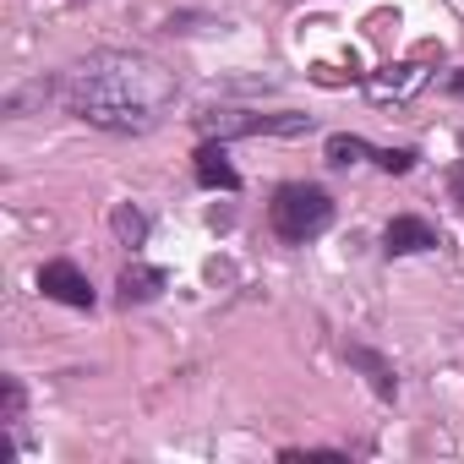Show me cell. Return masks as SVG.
I'll list each match as a JSON object with an SVG mask.
<instances>
[{
    "label": "cell",
    "mask_w": 464,
    "mask_h": 464,
    "mask_svg": "<svg viewBox=\"0 0 464 464\" xmlns=\"http://www.w3.org/2000/svg\"><path fill=\"white\" fill-rule=\"evenodd\" d=\"M55 82H61L55 99L66 115H77L99 131H115V137L153 131L180 99L175 72L164 61H153L148 50H93L77 66H66Z\"/></svg>",
    "instance_id": "1"
},
{
    "label": "cell",
    "mask_w": 464,
    "mask_h": 464,
    "mask_svg": "<svg viewBox=\"0 0 464 464\" xmlns=\"http://www.w3.org/2000/svg\"><path fill=\"white\" fill-rule=\"evenodd\" d=\"M268 224H274V236L285 246H306L334 224V197L323 186H312V180H285L274 191V202H268Z\"/></svg>",
    "instance_id": "2"
},
{
    "label": "cell",
    "mask_w": 464,
    "mask_h": 464,
    "mask_svg": "<svg viewBox=\"0 0 464 464\" xmlns=\"http://www.w3.org/2000/svg\"><path fill=\"white\" fill-rule=\"evenodd\" d=\"M197 126L208 137H224V142H236V137H301L312 131V115L301 110H202Z\"/></svg>",
    "instance_id": "3"
},
{
    "label": "cell",
    "mask_w": 464,
    "mask_h": 464,
    "mask_svg": "<svg viewBox=\"0 0 464 464\" xmlns=\"http://www.w3.org/2000/svg\"><path fill=\"white\" fill-rule=\"evenodd\" d=\"M39 290L50 301H61V306H72V312H93V301H99L93 285H88V274L77 263H66V257H55V263L39 268Z\"/></svg>",
    "instance_id": "4"
},
{
    "label": "cell",
    "mask_w": 464,
    "mask_h": 464,
    "mask_svg": "<svg viewBox=\"0 0 464 464\" xmlns=\"http://www.w3.org/2000/svg\"><path fill=\"white\" fill-rule=\"evenodd\" d=\"M191 159H197V164H191V169H197V186H208V191H241V169L229 164L224 137H202Z\"/></svg>",
    "instance_id": "5"
},
{
    "label": "cell",
    "mask_w": 464,
    "mask_h": 464,
    "mask_svg": "<svg viewBox=\"0 0 464 464\" xmlns=\"http://www.w3.org/2000/svg\"><path fill=\"white\" fill-rule=\"evenodd\" d=\"M437 246H442V236H437L426 218H415V213H399L382 229V252L388 257H415V252H437Z\"/></svg>",
    "instance_id": "6"
},
{
    "label": "cell",
    "mask_w": 464,
    "mask_h": 464,
    "mask_svg": "<svg viewBox=\"0 0 464 464\" xmlns=\"http://www.w3.org/2000/svg\"><path fill=\"white\" fill-rule=\"evenodd\" d=\"M169 285V274L164 268H148V263H131L126 274H121V285H115V301L121 306H148V301H159V290Z\"/></svg>",
    "instance_id": "7"
},
{
    "label": "cell",
    "mask_w": 464,
    "mask_h": 464,
    "mask_svg": "<svg viewBox=\"0 0 464 464\" xmlns=\"http://www.w3.org/2000/svg\"><path fill=\"white\" fill-rule=\"evenodd\" d=\"M110 236H115L126 252H137V246L148 241V213H142L137 202H115V208H110Z\"/></svg>",
    "instance_id": "8"
},
{
    "label": "cell",
    "mask_w": 464,
    "mask_h": 464,
    "mask_svg": "<svg viewBox=\"0 0 464 464\" xmlns=\"http://www.w3.org/2000/svg\"><path fill=\"white\" fill-rule=\"evenodd\" d=\"M344 355H350V361L372 377V388H377L382 399H393V393H399V377H393V366H388L377 350H366V344H344Z\"/></svg>",
    "instance_id": "9"
},
{
    "label": "cell",
    "mask_w": 464,
    "mask_h": 464,
    "mask_svg": "<svg viewBox=\"0 0 464 464\" xmlns=\"http://www.w3.org/2000/svg\"><path fill=\"white\" fill-rule=\"evenodd\" d=\"M361 159H377V148H372L366 137H350V131H334V137H328V164H334V169H350V164H361Z\"/></svg>",
    "instance_id": "10"
},
{
    "label": "cell",
    "mask_w": 464,
    "mask_h": 464,
    "mask_svg": "<svg viewBox=\"0 0 464 464\" xmlns=\"http://www.w3.org/2000/svg\"><path fill=\"white\" fill-rule=\"evenodd\" d=\"M279 459H285V464H317V459H328V464H344L350 453H344V448H285Z\"/></svg>",
    "instance_id": "11"
},
{
    "label": "cell",
    "mask_w": 464,
    "mask_h": 464,
    "mask_svg": "<svg viewBox=\"0 0 464 464\" xmlns=\"http://www.w3.org/2000/svg\"><path fill=\"white\" fill-rule=\"evenodd\" d=\"M415 159H420L415 148H377V164H382L388 175H410V169H415Z\"/></svg>",
    "instance_id": "12"
},
{
    "label": "cell",
    "mask_w": 464,
    "mask_h": 464,
    "mask_svg": "<svg viewBox=\"0 0 464 464\" xmlns=\"http://www.w3.org/2000/svg\"><path fill=\"white\" fill-rule=\"evenodd\" d=\"M0 388H6V420H23V399H28V393H23V382H17V377H6Z\"/></svg>",
    "instance_id": "13"
},
{
    "label": "cell",
    "mask_w": 464,
    "mask_h": 464,
    "mask_svg": "<svg viewBox=\"0 0 464 464\" xmlns=\"http://www.w3.org/2000/svg\"><path fill=\"white\" fill-rule=\"evenodd\" d=\"M448 197L464 208V164H453V175H448Z\"/></svg>",
    "instance_id": "14"
},
{
    "label": "cell",
    "mask_w": 464,
    "mask_h": 464,
    "mask_svg": "<svg viewBox=\"0 0 464 464\" xmlns=\"http://www.w3.org/2000/svg\"><path fill=\"white\" fill-rule=\"evenodd\" d=\"M448 88H453V93L464 99V72H453V77H448Z\"/></svg>",
    "instance_id": "15"
}]
</instances>
